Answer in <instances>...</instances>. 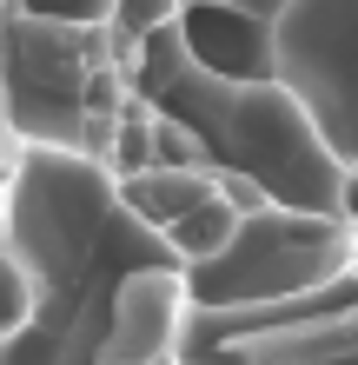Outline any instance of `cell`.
<instances>
[{
    "instance_id": "9c48e42d",
    "label": "cell",
    "mask_w": 358,
    "mask_h": 365,
    "mask_svg": "<svg viewBox=\"0 0 358 365\" xmlns=\"http://www.w3.org/2000/svg\"><path fill=\"white\" fill-rule=\"evenodd\" d=\"M186 0H120L113 7V40H120V53H133L146 34H159V27H173Z\"/></svg>"
},
{
    "instance_id": "52a82bcc",
    "label": "cell",
    "mask_w": 358,
    "mask_h": 365,
    "mask_svg": "<svg viewBox=\"0 0 358 365\" xmlns=\"http://www.w3.org/2000/svg\"><path fill=\"white\" fill-rule=\"evenodd\" d=\"M219 192V173H193V166H146V173L120 180V200L133 206V220H146L166 240L193 206H206Z\"/></svg>"
},
{
    "instance_id": "3957f363",
    "label": "cell",
    "mask_w": 358,
    "mask_h": 365,
    "mask_svg": "<svg viewBox=\"0 0 358 365\" xmlns=\"http://www.w3.org/2000/svg\"><path fill=\"white\" fill-rule=\"evenodd\" d=\"M0 100L20 146L113 166L120 120L133 106L113 27L7 7L0 14Z\"/></svg>"
},
{
    "instance_id": "7a4b0ae2",
    "label": "cell",
    "mask_w": 358,
    "mask_h": 365,
    "mask_svg": "<svg viewBox=\"0 0 358 365\" xmlns=\"http://www.w3.org/2000/svg\"><path fill=\"white\" fill-rule=\"evenodd\" d=\"M120 67H126V87L153 113H166L173 126H186L199 140V153L219 180H246L265 206L345 220L352 166L332 153L312 106L285 80L213 73L206 60H193L179 20L146 34L133 53H120Z\"/></svg>"
},
{
    "instance_id": "6da1fadb",
    "label": "cell",
    "mask_w": 358,
    "mask_h": 365,
    "mask_svg": "<svg viewBox=\"0 0 358 365\" xmlns=\"http://www.w3.org/2000/svg\"><path fill=\"white\" fill-rule=\"evenodd\" d=\"M0 220L7 252L33 272V319L0 339V365H100L120 279L173 259V246L120 200V180L80 153L20 146Z\"/></svg>"
},
{
    "instance_id": "ba28073f",
    "label": "cell",
    "mask_w": 358,
    "mask_h": 365,
    "mask_svg": "<svg viewBox=\"0 0 358 365\" xmlns=\"http://www.w3.org/2000/svg\"><path fill=\"white\" fill-rule=\"evenodd\" d=\"M239 226H246V212L226 200V192H213L206 206H193L173 232H166V246H173V259L193 272V266H206V259H219V252L233 246V232H239Z\"/></svg>"
},
{
    "instance_id": "8992f818",
    "label": "cell",
    "mask_w": 358,
    "mask_h": 365,
    "mask_svg": "<svg viewBox=\"0 0 358 365\" xmlns=\"http://www.w3.org/2000/svg\"><path fill=\"white\" fill-rule=\"evenodd\" d=\"M186 326H193V286L186 266H139L120 279L113 292V319H107V346L100 365H179L186 352Z\"/></svg>"
},
{
    "instance_id": "7c38bea8",
    "label": "cell",
    "mask_w": 358,
    "mask_h": 365,
    "mask_svg": "<svg viewBox=\"0 0 358 365\" xmlns=\"http://www.w3.org/2000/svg\"><path fill=\"white\" fill-rule=\"evenodd\" d=\"M0 246H7V220H0Z\"/></svg>"
},
{
    "instance_id": "30bf717a",
    "label": "cell",
    "mask_w": 358,
    "mask_h": 365,
    "mask_svg": "<svg viewBox=\"0 0 358 365\" xmlns=\"http://www.w3.org/2000/svg\"><path fill=\"white\" fill-rule=\"evenodd\" d=\"M27 319H33V272L0 246V339H14Z\"/></svg>"
},
{
    "instance_id": "8fae6325",
    "label": "cell",
    "mask_w": 358,
    "mask_h": 365,
    "mask_svg": "<svg viewBox=\"0 0 358 365\" xmlns=\"http://www.w3.org/2000/svg\"><path fill=\"white\" fill-rule=\"evenodd\" d=\"M186 7H206V14H239V20H259V27H279V14L292 0H186ZM179 7V14H186Z\"/></svg>"
},
{
    "instance_id": "5b68a950",
    "label": "cell",
    "mask_w": 358,
    "mask_h": 365,
    "mask_svg": "<svg viewBox=\"0 0 358 365\" xmlns=\"http://www.w3.org/2000/svg\"><path fill=\"white\" fill-rule=\"evenodd\" d=\"M272 73L358 173V0H292L272 27Z\"/></svg>"
},
{
    "instance_id": "277c9868",
    "label": "cell",
    "mask_w": 358,
    "mask_h": 365,
    "mask_svg": "<svg viewBox=\"0 0 358 365\" xmlns=\"http://www.w3.org/2000/svg\"><path fill=\"white\" fill-rule=\"evenodd\" d=\"M358 272V226L325 220V212L259 206L246 212L233 246L219 259L186 272L193 312H252V306H292Z\"/></svg>"
}]
</instances>
